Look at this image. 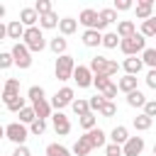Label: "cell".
Wrapping results in <instances>:
<instances>
[{"label": "cell", "mask_w": 156, "mask_h": 156, "mask_svg": "<svg viewBox=\"0 0 156 156\" xmlns=\"http://www.w3.org/2000/svg\"><path fill=\"white\" fill-rule=\"evenodd\" d=\"M90 71L95 73V76H115L117 71H119V63L117 61H112V58H107V56H93L90 58Z\"/></svg>", "instance_id": "6da1fadb"}, {"label": "cell", "mask_w": 156, "mask_h": 156, "mask_svg": "<svg viewBox=\"0 0 156 156\" xmlns=\"http://www.w3.org/2000/svg\"><path fill=\"white\" fill-rule=\"evenodd\" d=\"M22 44L32 51V54H37V51H44L46 49V39H44V32H41V27H29L27 32H24V39H22Z\"/></svg>", "instance_id": "7a4b0ae2"}, {"label": "cell", "mask_w": 156, "mask_h": 156, "mask_svg": "<svg viewBox=\"0 0 156 156\" xmlns=\"http://www.w3.org/2000/svg\"><path fill=\"white\" fill-rule=\"evenodd\" d=\"M119 49H122V54H124V56L144 54V51H146V37L139 32V34H134V37H129V39H122Z\"/></svg>", "instance_id": "3957f363"}, {"label": "cell", "mask_w": 156, "mask_h": 156, "mask_svg": "<svg viewBox=\"0 0 156 156\" xmlns=\"http://www.w3.org/2000/svg\"><path fill=\"white\" fill-rule=\"evenodd\" d=\"M73 71H76V61L71 54H63L56 58V66H54V73L58 80H71L73 78Z\"/></svg>", "instance_id": "277c9868"}, {"label": "cell", "mask_w": 156, "mask_h": 156, "mask_svg": "<svg viewBox=\"0 0 156 156\" xmlns=\"http://www.w3.org/2000/svg\"><path fill=\"white\" fill-rule=\"evenodd\" d=\"M5 136H7L15 146H24V141H27V136H29V129H27V124H22V122H10V124L5 127Z\"/></svg>", "instance_id": "5b68a950"}, {"label": "cell", "mask_w": 156, "mask_h": 156, "mask_svg": "<svg viewBox=\"0 0 156 156\" xmlns=\"http://www.w3.org/2000/svg\"><path fill=\"white\" fill-rule=\"evenodd\" d=\"M12 58H15V66L22 68V71L32 66V51H29L22 41H15V46H12Z\"/></svg>", "instance_id": "8992f818"}, {"label": "cell", "mask_w": 156, "mask_h": 156, "mask_svg": "<svg viewBox=\"0 0 156 156\" xmlns=\"http://www.w3.org/2000/svg\"><path fill=\"white\" fill-rule=\"evenodd\" d=\"M73 100H76V93H73V88H61V90H56L54 93V98H51V107H56L58 112L66 107V105H73Z\"/></svg>", "instance_id": "52a82bcc"}, {"label": "cell", "mask_w": 156, "mask_h": 156, "mask_svg": "<svg viewBox=\"0 0 156 156\" xmlns=\"http://www.w3.org/2000/svg\"><path fill=\"white\" fill-rule=\"evenodd\" d=\"M73 80H76L78 88H90L93 80H95V73L90 71V66H76V71H73Z\"/></svg>", "instance_id": "ba28073f"}, {"label": "cell", "mask_w": 156, "mask_h": 156, "mask_svg": "<svg viewBox=\"0 0 156 156\" xmlns=\"http://www.w3.org/2000/svg\"><path fill=\"white\" fill-rule=\"evenodd\" d=\"M78 22H80L85 29H98V24H100V12H98V10H90V7H85V10L78 15Z\"/></svg>", "instance_id": "9c48e42d"}, {"label": "cell", "mask_w": 156, "mask_h": 156, "mask_svg": "<svg viewBox=\"0 0 156 156\" xmlns=\"http://www.w3.org/2000/svg\"><path fill=\"white\" fill-rule=\"evenodd\" d=\"M51 122H54V132H56L58 136H66V134L71 132V119H68L63 112H56V115H51Z\"/></svg>", "instance_id": "30bf717a"}, {"label": "cell", "mask_w": 156, "mask_h": 156, "mask_svg": "<svg viewBox=\"0 0 156 156\" xmlns=\"http://www.w3.org/2000/svg\"><path fill=\"white\" fill-rule=\"evenodd\" d=\"M122 68H124L127 76H139V73L144 71V61H141L139 56H127V58L122 61Z\"/></svg>", "instance_id": "8fae6325"}, {"label": "cell", "mask_w": 156, "mask_h": 156, "mask_svg": "<svg viewBox=\"0 0 156 156\" xmlns=\"http://www.w3.org/2000/svg\"><path fill=\"white\" fill-rule=\"evenodd\" d=\"M122 149H124V156H141V151H144V136H129V141Z\"/></svg>", "instance_id": "7c38bea8"}, {"label": "cell", "mask_w": 156, "mask_h": 156, "mask_svg": "<svg viewBox=\"0 0 156 156\" xmlns=\"http://www.w3.org/2000/svg\"><path fill=\"white\" fill-rule=\"evenodd\" d=\"M154 0H139L136 2V20H141V22H146V20H151L154 17Z\"/></svg>", "instance_id": "4fadbf2b"}, {"label": "cell", "mask_w": 156, "mask_h": 156, "mask_svg": "<svg viewBox=\"0 0 156 156\" xmlns=\"http://www.w3.org/2000/svg\"><path fill=\"white\" fill-rule=\"evenodd\" d=\"M20 22L29 29V27H37V22H39V12L34 10V7H22V12H20Z\"/></svg>", "instance_id": "5bb4252c"}, {"label": "cell", "mask_w": 156, "mask_h": 156, "mask_svg": "<svg viewBox=\"0 0 156 156\" xmlns=\"http://www.w3.org/2000/svg\"><path fill=\"white\" fill-rule=\"evenodd\" d=\"M117 34H119V39H129V37H134V34H136V24H134V20H122V22L117 24Z\"/></svg>", "instance_id": "9a60e30c"}, {"label": "cell", "mask_w": 156, "mask_h": 156, "mask_svg": "<svg viewBox=\"0 0 156 156\" xmlns=\"http://www.w3.org/2000/svg\"><path fill=\"white\" fill-rule=\"evenodd\" d=\"M24 32H27V27H24L20 20L7 22V37H10V39H24Z\"/></svg>", "instance_id": "2e32d148"}, {"label": "cell", "mask_w": 156, "mask_h": 156, "mask_svg": "<svg viewBox=\"0 0 156 156\" xmlns=\"http://www.w3.org/2000/svg\"><path fill=\"white\" fill-rule=\"evenodd\" d=\"M83 44L85 46H100L102 44V32H98V29H85L83 32Z\"/></svg>", "instance_id": "e0dca14e"}, {"label": "cell", "mask_w": 156, "mask_h": 156, "mask_svg": "<svg viewBox=\"0 0 156 156\" xmlns=\"http://www.w3.org/2000/svg\"><path fill=\"white\" fill-rule=\"evenodd\" d=\"M117 88H119L122 93H127V95L134 93V90H139V88H136V76H127V73H124V76L117 80Z\"/></svg>", "instance_id": "ac0fdd59"}, {"label": "cell", "mask_w": 156, "mask_h": 156, "mask_svg": "<svg viewBox=\"0 0 156 156\" xmlns=\"http://www.w3.org/2000/svg\"><path fill=\"white\" fill-rule=\"evenodd\" d=\"M2 102H5V107H7L10 112H17V115H20V112L27 107V100H24L22 95H15V98H5Z\"/></svg>", "instance_id": "d6986e66"}, {"label": "cell", "mask_w": 156, "mask_h": 156, "mask_svg": "<svg viewBox=\"0 0 156 156\" xmlns=\"http://www.w3.org/2000/svg\"><path fill=\"white\" fill-rule=\"evenodd\" d=\"M110 139H112V144H119V146H124V144L129 141V132H127V127L117 124V127L110 132Z\"/></svg>", "instance_id": "ffe728a7"}, {"label": "cell", "mask_w": 156, "mask_h": 156, "mask_svg": "<svg viewBox=\"0 0 156 156\" xmlns=\"http://www.w3.org/2000/svg\"><path fill=\"white\" fill-rule=\"evenodd\" d=\"M85 136H88V141L93 144V149H100V146H107V144H105V132H102L100 127H95V129H90V132H85Z\"/></svg>", "instance_id": "44dd1931"}, {"label": "cell", "mask_w": 156, "mask_h": 156, "mask_svg": "<svg viewBox=\"0 0 156 156\" xmlns=\"http://www.w3.org/2000/svg\"><path fill=\"white\" fill-rule=\"evenodd\" d=\"M71 151H73L76 156H88V154L93 151V144H90V141H88V136L83 134V136H78V141L73 144V149H71Z\"/></svg>", "instance_id": "7402d4cb"}, {"label": "cell", "mask_w": 156, "mask_h": 156, "mask_svg": "<svg viewBox=\"0 0 156 156\" xmlns=\"http://www.w3.org/2000/svg\"><path fill=\"white\" fill-rule=\"evenodd\" d=\"M32 107H34V112H37V119H46V117H51V102L49 100H39V102H32Z\"/></svg>", "instance_id": "603a6c76"}, {"label": "cell", "mask_w": 156, "mask_h": 156, "mask_svg": "<svg viewBox=\"0 0 156 156\" xmlns=\"http://www.w3.org/2000/svg\"><path fill=\"white\" fill-rule=\"evenodd\" d=\"M76 29H78V20H73V17H61V22H58V32H61L63 37L73 34Z\"/></svg>", "instance_id": "cb8c5ba5"}, {"label": "cell", "mask_w": 156, "mask_h": 156, "mask_svg": "<svg viewBox=\"0 0 156 156\" xmlns=\"http://www.w3.org/2000/svg\"><path fill=\"white\" fill-rule=\"evenodd\" d=\"M15 95H20V80L17 78H7L5 85H2V100L5 98H15Z\"/></svg>", "instance_id": "d4e9b609"}, {"label": "cell", "mask_w": 156, "mask_h": 156, "mask_svg": "<svg viewBox=\"0 0 156 156\" xmlns=\"http://www.w3.org/2000/svg\"><path fill=\"white\" fill-rule=\"evenodd\" d=\"M58 22H61V20H58L56 12H49V15H41V17H39V27H41V29H54V27H58Z\"/></svg>", "instance_id": "484cf974"}, {"label": "cell", "mask_w": 156, "mask_h": 156, "mask_svg": "<svg viewBox=\"0 0 156 156\" xmlns=\"http://www.w3.org/2000/svg\"><path fill=\"white\" fill-rule=\"evenodd\" d=\"M49 49H51L56 56H63V54H66V49H68V41H66L63 37H54V39L49 41Z\"/></svg>", "instance_id": "4316f807"}, {"label": "cell", "mask_w": 156, "mask_h": 156, "mask_svg": "<svg viewBox=\"0 0 156 156\" xmlns=\"http://www.w3.org/2000/svg\"><path fill=\"white\" fill-rule=\"evenodd\" d=\"M149 100H146V95L141 93V90H134V93H129L127 95V105L129 107H144Z\"/></svg>", "instance_id": "83f0119b"}, {"label": "cell", "mask_w": 156, "mask_h": 156, "mask_svg": "<svg viewBox=\"0 0 156 156\" xmlns=\"http://www.w3.org/2000/svg\"><path fill=\"white\" fill-rule=\"evenodd\" d=\"M119 44H122V39H119L117 32H105V34H102V46H105V49H117Z\"/></svg>", "instance_id": "f1b7e54d"}, {"label": "cell", "mask_w": 156, "mask_h": 156, "mask_svg": "<svg viewBox=\"0 0 156 156\" xmlns=\"http://www.w3.org/2000/svg\"><path fill=\"white\" fill-rule=\"evenodd\" d=\"M71 110L78 115V117H83V115H88V112H93L90 110V100H83V98H78V100H73V105H71Z\"/></svg>", "instance_id": "f546056e"}, {"label": "cell", "mask_w": 156, "mask_h": 156, "mask_svg": "<svg viewBox=\"0 0 156 156\" xmlns=\"http://www.w3.org/2000/svg\"><path fill=\"white\" fill-rule=\"evenodd\" d=\"M151 124H154V119L149 115H144V112L134 117V129L136 132H146V129H151Z\"/></svg>", "instance_id": "4dcf8cb0"}, {"label": "cell", "mask_w": 156, "mask_h": 156, "mask_svg": "<svg viewBox=\"0 0 156 156\" xmlns=\"http://www.w3.org/2000/svg\"><path fill=\"white\" fill-rule=\"evenodd\" d=\"M93 85H95V88H98V93L102 95V93H105L107 88H112L115 83H112V78H110V76H95V80H93Z\"/></svg>", "instance_id": "1f68e13d"}, {"label": "cell", "mask_w": 156, "mask_h": 156, "mask_svg": "<svg viewBox=\"0 0 156 156\" xmlns=\"http://www.w3.org/2000/svg\"><path fill=\"white\" fill-rule=\"evenodd\" d=\"M78 122H80V127H83L85 132H90V129H95V127H98V117H95V112H88V115L78 117Z\"/></svg>", "instance_id": "d6a6232c"}, {"label": "cell", "mask_w": 156, "mask_h": 156, "mask_svg": "<svg viewBox=\"0 0 156 156\" xmlns=\"http://www.w3.org/2000/svg\"><path fill=\"white\" fill-rule=\"evenodd\" d=\"M20 122H22V124H32V122H37V112H34L32 105H27V107L20 112Z\"/></svg>", "instance_id": "836d02e7"}, {"label": "cell", "mask_w": 156, "mask_h": 156, "mask_svg": "<svg viewBox=\"0 0 156 156\" xmlns=\"http://www.w3.org/2000/svg\"><path fill=\"white\" fill-rule=\"evenodd\" d=\"M46 156H71V151L63 144H49L46 146Z\"/></svg>", "instance_id": "e575fe53"}, {"label": "cell", "mask_w": 156, "mask_h": 156, "mask_svg": "<svg viewBox=\"0 0 156 156\" xmlns=\"http://www.w3.org/2000/svg\"><path fill=\"white\" fill-rule=\"evenodd\" d=\"M141 34L149 39V37H156V15L151 17V20H146V22H141Z\"/></svg>", "instance_id": "d590c367"}, {"label": "cell", "mask_w": 156, "mask_h": 156, "mask_svg": "<svg viewBox=\"0 0 156 156\" xmlns=\"http://www.w3.org/2000/svg\"><path fill=\"white\" fill-rule=\"evenodd\" d=\"M141 61H144V66H149V68H156V46L146 49V51L141 54Z\"/></svg>", "instance_id": "8d00e7d4"}, {"label": "cell", "mask_w": 156, "mask_h": 156, "mask_svg": "<svg viewBox=\"0 0 156 156\" xmlns=\"http://www.w3.org/2000/svg\"><path fill=\"white\" fill-rule=\"evenodd\" d=\"M27 98H29L32 102H39V100H46V98H44V88H41V85H32V88L27 90Z\"/></svg>", "instance_id": "74e56055"}, {"label": "cell", "mask_w": 156, "mask_h": 156, "mask_svg": "<svg viewBox=\"0 0 156 156\" xmlns=\"http://www.w3.org/2000/svg\"><path fill=\"white\" fill-rule=\"evenodd\" d=\"M100 20L107 22V24L117 22V12H115V7H105V10H100Z\"/></svg>", "instance_id": "f35d334b"}, {"label": "cell", "mask_w": 156, "mask_h": 156, "mask_svg": "<svg viewBox=\"0 0 156 156\" xmlns=\"http://www.w3.org/2000/svg\"><path fill=\"white\" fill-rule=\"evenodd\" d=\"M34 10L39 12V17H41V15H49V12H54L49 0H37V2H34Z\"/></svg>", "instance_id": "ab89813d"}, {"label": "cell", "mask_w": 156, "mask_h": 156, "mask_svg": "<svg viewBox=\"0 0 156 156\" xmlns=\"http://www.w3.org/2000/svg\"><path fill=\"white\" fill-rule=\"evenodd\" d=\"M10 66H15V58H12V51H0V68L5 71V68H10Z\"/></svg>", "instance_id": "60d3db41"}, {"label": "cell", "mask_w": 156, "mask_h": 156, "mask_svg": "<svg viewBox=\"0 0 156 156\" xmlns=\"http://www.w3.org/2000/svg\"><path fill=\"white\" fill-rule=\"evenodd\" d=\"M98 115H100V117H115V115H117V107H115V102H110V100H107V102L100 107V112H98Z\"/></svg>", "instance_id": "b9f144b4"}, {"label": "cell", "mask_w": 156, "mask_h": 156, "mask_svg": "<svg viewBox=\"0 0 156 156\" xmlns=\"http://www.w3.org/2000/svg\"><path fill=\"white\" fill-rule=\"evenodd\" d=\"M29 132H32L34 136L44 134V132H46V119H37V122H32V124H29Z\"/></svg>", "instance_id": "7bdbcfd3"}, {"label": "cell", "mask_w": 156, "mask_h": 156, "mask_svg": "<svg viewBox=\"0 0 156 156\" xmlns=\"http://www.w3.org/2000/svg\"><path fill=\"white\" fill-rule=\"evenodd\" d=\"M105 156H124V149H122L119 144H112V141H110V144L105 146Z\"/></svg>", "instance_id": "ee69618b"}, {"label": "cell", "mask_w": 156, "mask_h": 156, "mask_svg": "<svg viewBox=\"0 0 156 156\" xmlns=\"http://www.w3.org/2000/svg\"><path fill=\"white\" fill-rule=\"evenodd\" d=\"M105 102H107V100L98 93V95H93V98H90V110H93V112H100V107H102Z\"/></svg>", "instance_id": "f6af8a7d"}, {"label": "cell", "mask_w": 156, "mask_h": 156, "mask_svg": "<svg viewBox=\"0 0 156 156\" xmlns=\"http://www.w3.org/2000/svg\"><path fill=\"white\" fill-rule=\"evenodd\" d=\"M115 12H127V10H132L134 5H132V0H115Z\"/></svg>", "instance_id": "bcb514c9"}, {"label": "cell", "mask_w": 156, "mask_h": 156, "mask_svg": "<svg viewBox=\"0 0 156 156\" xmlns=\"http://www.w3.org/2000/svg\"><path fill=\"white\" fill-rule=\"evenodd\" d=\"M146 85L151 88V90H156V68H149V73H146Z\"/></svg>", "instance_id": "7dc6e473"}, {"label": "cell", "mask_w": 156, "mask_h": 156, "mask_svg": "<svg viewBox=\"0 0 156 156\" xmlns=\"http://www.w3.org/2000/svg\"><path fill=\"white\" fill-rule=\"evenodd\" d=\"M144 115H149L151 119L156 117V100H149V102L144 105Z\"/></svg>", "instance_id": "c3c4849f"}, {"label": "cell", "mask_w": 156, "mask_h": 156, "mask_svg": "<svg viewBox=\"0 0 156 156\" xmlns=\"http://www.w3.org/2000/svg\"><path fill=\"white\" fill-rule=\"evenodd\" d=\"M12 156H32V151H29L27 146H17V149L12 151Z\"/></svg>", "instance_id": "681fc988"}, {"label": "cell", "mask_w": 156, "mask_h": 156, "mask_svg": "<svg viewBox=\"0 0 156 156\" xmlns=\"http://www.w3.org/2000/svg\"><path fill=\"white\" fill-rule=\"evenodd\" d=\"M151 151H154V156H156V144H154V149H151Z\"/></svg>", "instance_id": "f907efd6"}]
</instances>
